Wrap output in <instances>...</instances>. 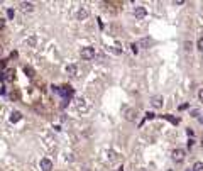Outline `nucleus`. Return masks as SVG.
Wrapping results in <instances>:
<instances>
[{"label": "nucleus", "mask_w": 203, "mask_h": 171, "mask_svg": "<svg viewBox=\"0 0 203 171\" xmlns=\"http://www.w3.org/2000/svg\"><path fill=\"white\" fill-rule=\"evenodd\" d=\"M171 156H173V161L181 163V161H184V158H186V151L178 147V149H175V151L171 152Z\"/></svg>", "instance_id": "nucleus-1"}, {"label": "nucleus", "mask_w": 203, "mask_h": 171, "mask_svg": "<svg viewBox=\"0 0 203 171\" xmlns=\"http://www.w3.org/2000/svg\"><path fill=\"white\" fill-rule=\"evenodd\" d=\"M80 54H81L83 59H93V58H95V49H93L92 46H86V48L81 49Z\"/></svg>", "instance_id": "nucleus-2"}, {"label": "nucleus", "mask_w": 203, "mask_h": 171, "mask_svg": "<svg viewBox=\"0 0 203 171\" xmlns=\"http://www.w3.org/2000/svg\"><path fill=\"white\" fill-rule=\"evenodd\" d=\"M58 93H59L61 97H64V98H70L71 95H73V88H71L70 85H64V86H61V88H58Z\"/></svg>", "instance_id": "nucleus-3"}, {"label": "nucleus", "mask_w": 203, "mask_h": 171, "mask_svg": "<svg viewBox=\"0 0 203 171\" xmlns=\"http://www.w3.org/2000/svg\"><path fill=\"white\" fill-rule=\"evenodd\" d=\"M162 103H164V98H162V95H154L151 98V105L154 108H161Z\"/></svg>", "instance_id": "nucleus-4"}, {"label": "nucleus", "mask_w": 203, "mask_h": 171, "mask_svg": "<svg viewBox=\"0 0 203 171\" xmlns=\"http://www.w3.org/2000/svg\"><path fill=\"white\" fill-rule=\"evenodd\" d=\"M134 15H136L137 19H144V17L147 15V10H146V7H142V5H137L136 9H134Z\"/></svg>", "instance_id": "nucleus-5"}, {"label": "nucleus", "mask_w": 203, "mask_h": 171, "mask_svg": "<svg viewBox=\"0 0 203 171\" xmlns=\"http://www.w3.org/2000/svg\"><path fill=\"white\" fill-rule=\"evenodd\" d=\"M39 166H41L42 171H51V169H53V161H51V159H48V158H44V159H41Z\"/></svg>", "instance_id": "nucleus-6"}, {"label": "nucleus", "mask_w": 203, "mask_h": 171, "mask_svg": "<svg viewBox=\"0 0 203 171\" xmlns=\"http://www.w3.org/2000/svg\"><path fill=\"white\" fill-rule=\"evenodd\" d=\"M14 75H15V71H14L12 68H9V70L3 71L2 80H3V81H12V80H14Z\"/></svg>", "instance_id": "nucleus-7"}, {"label": "nucleus", "mask_w": 203, "mask_h": 171, "mask_svg": "<svg viewBox=\"0 0 203 171\" xmlns=\"http://www.w3.org/2000/svg\"><path fill=\"white\" fill-rule=\"evenodd\" d=\"M125 119L129 122H134L137 119V110H134V108H127V112H125Z\"/></svg>", "instance_id": "nucleus-8"}, {"label": "nucleus", "mask_w": 203, "mask_h": 171, "mask_svg": "<svg viewBox=\"0 0 203 171\" xmlns=\"http://www.w3.org/2000/svg\"><path fill=\"white\" fill-rule=\"evenodd\" d=\"M20 10H22V12H32V10H34V3H31V2H20Z\"/></svg>", "instance_id": "nucleus-9"}, {"label": "nucleus", "mask_w": 203, "mask_h": 171, "mask_svg": "<svg viewBox=\"0 0 203 171\" xmlns=\"http://www.w3.org/2000/svg\"><path fill=\"white\" fill-rule=\"evenodd\" d=\"M20 119H22V114H20V112H12V115H10V122L12 124H15V122H19Z\"/></svg>", "instance_id": "nucleus-10"}, {"label": "nucleus", "mask_w": 203, "mask_h": 171, "mask_svg": "<svg viewBox=\"0 0 203 171\" xmlns=\"http://www.w3.org/2000/svg\"><path fill=\"white\" fill-rule=\"evenodd\" d=\"M149 44H151V39H149V37H142L139 42H137V46H139V48H149Z\"/></svg>", "instance_id": "nucleus-11"}, {"label": "nucleus", "mask_w": 203, "mask_h": 171, "mask_svg": "<svg viewBox=\"0 0 203 171\" xmlns=\"http://www.w3.org/2000/svg\"><path fill=\"white\" fill-rule=\"evenodd\" d=\"M76 71H78V68H76V64H68V66H66V73H68V75L75 76V75H76Z\"/></svg>", "instance_id": "nucleus-12"}, {"label": "nucleus", "mask_w": 203, "mask_h": 171, "mask_svg": "<svg viewBox=\"0 0 203 171\" xmlns=\"http://www.w3.org/2000/svg\"><path fill=\"white\" fill-rule=\"evenodd\" d=\"M191 171H203V163L201 161H197L193 164V168H191Z\"/></svg>", "instance_id": "nucleus-13"}, {"label": "nucleus", "mask_w": 203, "mask_h": 171, "mask_svg": "<svg viewBox=\"0 0 203 171\" xmlns=\"http://www.w3.org/2000/svg\"><path fill=\"white\" fill-rule=\"evenodd\" d=\"M86 15H88L86 9H80V12H78V19H80V20H83V19H86Z\"/></svg>", "instance_id": "nucleus-14"}, {"label": "nucleus", "mask_w": 203, "mask_h": 171, "mask_svg": "<svg viewBox=\"0 0 203 171\" xmlns=\"http://www.w3.org/2000/svg\"><path fill=\"white\" fill-rule=\"evenodd\" d=\"M162 117H164V119H168V121H169V122H171V124H175V125H176V124H178V122H179V121H178V119H175V117H171V115H162Z\"/></svg>", "instance_id": "nucleus-15"}, {"label": "nucleus", "mask_w": 203, "mask_h": 171, "mask_svg": "<svg viewBox=\"0 0 203 171\" xmlns=\"http://www.w3.org/2000/svg\"><path fill=\"white\" fill-rule=\"evenodd\" d=\"M130 48H132V53H134V54L139 53V46H137V42H132V44H130Z\"/></svg>", "instance_id": "nucleus-16"}, {"label": "nucleus", "mask_w": 203, "mask_h": 171, "mask_svg": "<svg viewBox=\"0 0 203 171\" xmlns=\"http://www.w3.org/2000/svg\"><path fill=\"white\" fill-rule=\"evenodd\" d=\"M24 71H25V75H27V76H34V71H32V68L25 66V68H24Z\"/></svg>", "instance_id": "nucleus-17"}, {"label": "nucleus", "mask_w": 203, "mask_h": 171, "mask_svg": "<svg viewBox=\"0 0 203 171\" xmlns=\"http://www.w3.org/2000/svg\"><path fill=\"white\" fill-rule=\"evenodd\" d=\"M197 48H198V49H200L201 53H203V37H200V39L197 41Z\"/></svg>", "instance_id": "nucleus-18"}, {"label": "nucleus", "mask_w": 203, "mask_h": 171, "mask_svg": "<svg viewBox=\"0 0 203 171\" xmlns=\"http://www.w3.org/2000/svg\"><path fill=\"white\" fill-rule=\"evenodd\" d=\"M154 117H156V115L152 114V112H147V114H146V119H147V121H151V119H154Z\"/></svg>", "instance_id": "nucleus-19"}, {"label": "nucleus", "mask_w": 203, "mask_h": 171, "mask_svg": "<svg viewBox=\"0 0 203 171\" xmlns=\"http://www.w3.org/2000/svg\"><path fill=\"white\" fill-rule=\"evenodd\" d=\"M27 44H36V37H31V39H29V41H27Z\"/></svg>", "instance_id": "nucleus-20"}, {"label": "nucleus", "mask_w": 203, "mask_h": 171, "mask_svg": "<svg viewBox=\"0 0 203 171\" xmlns=\"http://www.w3.org/2000/svg\"><path fill=\"white\" fill-rule=\"evenodd\" d=\"M198 98H200V102H203V88L198 92Z\"/></svg>", "instance_id": "nucleus-21"}, {"label": "nucleus", "mask_w": 203, "mask_h": 171, "mask_svg": "<svg viewBox=\"0 0 203 171\" xmlns=\"http://www.w3.org/2000/svg\"><path fill=\"white\" fill-rule=\"evenodd\" d=\"M3 27H5V20H3V19H0V31H2Z\"/></svg>", "instance_id": "nucleus-22"}, {"label": "nucleus", "mask_w": 203, "mask_h": 171, "mask_svg": "<svg viewBox=\"0 0 203 171\" xmlns=\"http://www.w3.org/2000/svg\"><path fill=\"white\" fill-rule=\"evenodd\" d=\"M184 108H188V103H181L179 105V110H184Z\"/></svg>", "instance_id": "nucleus-23"}, {"label": "nucleus", "mask_w": 203, "mask_h": 171, "mask_svg": "<svg viewBox=\"0 0 203 171\" xmlns=\"http://www.w3.org/2000/svg\"><path fill=\"white\" fill-rule=\"evenodd\" d=\"M184 49H191V42H184Z\"/></svg>", "instance_id": "nucleus-24"}, {"label": "nucleus", "mask_w": 203, "mask_h": 171, "mask_svg": "<svg viewBox=\"0 0 203 171\" xmlns=\"http://www.w3.org/2000/svg\"><path fill=\"white\" fill-rule=\"evenodd\" d=\"M183 3H184L183 0H176V2H175V5H183Z\"/></svg>", "instance_id": "nucleus-25"}, {"label": "nucleus", "mask_w": 203, "mask_h": 171, "mask_svg": "<svg viewBox=\"0 0 203 171\" xmlns=\"http://www.w3.org/2000/svg\"><path fill=\"white\" fill-rule=\"evenodd\" d=\"M193 144H195V141H193V139H190V141H188V147H191Z\"/></svg>", "instance_id": "nucleus-26"}, {"label": "nucleus", "mask_w": 203, "mask_h": 171, "mask_svg": "<svg viewBox=\"0 0 203 171\" xmlns=\"http://www.w3.org/2000/svg\"><path fill=\"white\" fill-rule=\"evenodd\" d=\"M3 53V48H2V46H0V54H2Z\"/></svg>", "instance_id": "nucleus-27"}, {"label": "nucleus", "mask_w": 203, "mask_h": 171, "mask_svg": "<svg viewBox=\"0 0 203 171\" xmlns=\"http://www.w3.org/2000/svg\"><path fill=\"white\" fill-rule=\"evenodd\" d=\"M198 121H200V122H201V124H203V117H200V119H198Z\"/></svg>", "instance_id": "nucleus-28"}, {"label": "nucleus", "mask_w": 203, "mask_h": 171, "mask_svg": "<svg viewBox=\"0 0 203 171\" xmlns=\"http://www.w3.org/2000/svg\"><path fill=\"white\" fill-rule=\"evenodd\" d=\"M200 144H201V147H203V139H201V142H200Z\"/></svg>", "instance_id": "nucleus-29"}, {"label": "nucleus", "mask_w": 203, "mask_h": 171, "mask_svg": "<svg viewBox=\"0 0 203 171\" xmlns=\"http://www.w3.org/2000/svg\"><path fill=\"white\" fill-rule=\"evenodd\" d=\"M166 171H173V169H166Z\"/></svg>", "instance_id": "nucleus-30"}, {"label": "nucleus", "mask_w": 203, "mask_h": 171, "mask_svg": "<svg viewBox=\"0 0 203 171\" xmlns=\"http://www.w3.org/2000/svg\"><path fill=\"white\" fill-rule=\"evenodd\" d=\"M186 171H191V169H186Z\"/></svg>", "instance_id": "nucleus-31"}]
</instances>
